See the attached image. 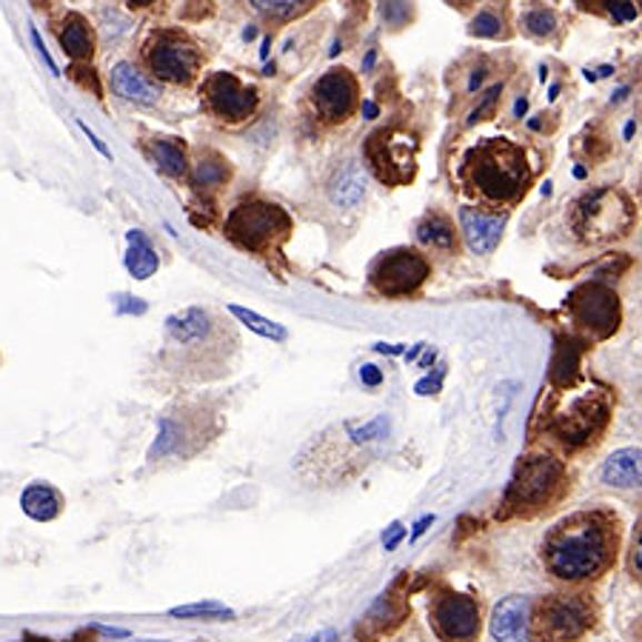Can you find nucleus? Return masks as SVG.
I'll return each instance as SVG.
<instances>
[{
  "mask_svg": "<svg viewBox=\"0 0 642 642\" xmlns=\"http://www.w3.org/2000/svg\"><path fill=\"white\" fill-rule=\"evenodd\" d=\"M616 551V516L609 511H580L556 523L545 536L543 563L556 580L583 583L600 576Z\"/></svg>",
  "mask_w": 642,
  "mask_h": 642,
  "instance_id": "nucleus-1",
  "label": "nucleus"
},
{
  "mask_svg": "<svg viewBox=\"0 0 642 642\" xmlns=\"http://www.w3.org/2000/svg\"><path fill=\"white\" fill-rule=\"evenodd\" d=\"M463 183L471 194H478L483 203L500 209L520 203L531 185L529 154L523 147L511 140L489 138L471 149L463 160Z\"/></svg>",
  "mask_w": 642,
  "mask_h": 642,
  "instance_id": "nucleus-2",
  "label": "nucleus"
},
{
  "mask_svg": "<svg viewBox=\"0 0 642 642\" xmlns=\"http://www.w3.org/2000/svg\"><path fill=\"white\" fill-rule=\"evenodd\" d=\"M292 229L294 223L283 205L263 198L240 200L225 218V238L243 252L263 254V258L280 254L285 240L292 238Z\"/></svg>",
  "mask_w": 642,
  "mask_h": 642,
  "instance_id": "nucleus-3",
  "label": "nucleus"
},
{
  "mask_svg": "<svg viewBox=\"0 0 642 642\" xmlns=\"http://www.w3.org/2000/svg\"><path fill=\"white\" fill-rule=\"evenodd\" d=\"M634 200L614 185H605L576 200L571 212V229L583 243L603 245L625 238L634 229Z\"/></svg>",
  "mask_w": 642,
  "mask_h": 642,
  "instance_id": "nucleus-4",
  "label": "nucleus"
},
{
  "mask_svg": "<svg viewBox=\"0 0 642 642\" xmlns=\"http://www.w3.org/2000/svg\"><path fill=\"white\" fill-rule=\"evenodd\" d=\"M143 63L154 80L172 87H189L203 69V52L180 29H158L143 43Z\"/></svg>",
  "mask_w": 642,
  "mask_h": 642,
  "instance_id": "nucleus-5",
  "label": "nucleus"
},
{
  "mask_svg": "<svg viewBox=\"0 0 642 642\" xmlns=\"http://www.w3.org/2000/svg\"><path fill=\"white\" fill-rule=\"evenodd\" d=\"M565 489L563 463L551 454H529L511 478L505 505L514 511L549 509Z\"/></svg>",
  "mask_w": 642,
  "mask_h": 642,
  "instance_id": "nucleus-6",
  "label": "nucleus"
},
{
  "mask_svg": "<svg viewBox=\"0 0 642 642\" xmlns=\"http://www.w3.org/2000/svg\"><path fill=\"white\" fill-rule=\"evenodd\" d=\"M165 340H169V345L183 351V354H200L203 351L205 363L214 369L223 360L225 340H234V334L212 312L185 309V312L172 314V318L165 320Z\"/></svg>",
  "mask_w": 642,
  "mask_h": 642,
  "instance_id": "nucleus-7",
  "label": "nucleus"
},
{
  "mask_svg": "<svg viewBox=\"0 0 642 642\" xmlns=\"http://www.w3.org/2000/svg\"><path fill=\"white\" fill-rule=\"evenodd\" d=\"M594 625V605L583 594H554L531 616L534 642H576Z\"/></svg>",
  "mask_w": 642,
  "mask_h": 642,
  "instance_id": "nucleus-8",
  "label": "nucleus"
},
{
  "mask_svg": "<svg viewBox=\"0 0 642 642\" xmlns=\"http://www.w3.org/2000/svg\"><path fill=\"white\" fill-rule=\"evenodd\" d=\"M571 320L576 329H583L591 340H609L623 320V305L611 285L591 280V283L576 285L565 300Z\"/></svg>",
  "mask_w": 642,
  "mask_h": 642,
  "instance_id": "nucleus-9",
  "label": "nucleus"
},
{
  "mask_svg": "<svg viewBox=\"0 0 642 642\" xmlns=\"http://www.w3.org/2000/svg\"><path fill=\"white\" fill-rule=\"evenodd\" d=\"M418 138L400 129H380L365 140V160L385 185H405L418 174Z\"/></svg>",
  "mask_w": 642,
  "mask_h": 642,
  "instance_id": "nucleus-10",
  "label": "nucleus"
},
{
  "mask_svg": "<svg viewBox=\"0 0 642 642\" xmlns=\"http://www.w3.org/2000/svg\"><path fill=\"white\" fill-rule=\"evenodd\" d=\"M200 98H203L205 112L212 114L218 123L225 127H238L254 118L260 107V92L232 72H212L200 87Z\"/></svg>",
  "mask_w": 642,
  "mask_h": 642,
  "instance_id": "nucleus-11",
  "label": "nucleus"
},
{
  "mask_svg": "<svg viewBox=\"0 0 642 642\" xmlns=\"http://www.w3.org/2000/svg\"><path fill=\"white\" fill-rule=\"evenodd\" d=\"M431 278V263L418 249H394L374 260L369 280L383 298H409Z\"/></svg>",
  "mask_w": 642,
  "mask_h": 642,
  "instance_id": "nucleus-12",
  "label": "nucleus"
},
{
  "mask_svg": "<svg viewBox=\"0 0 642 642\" xmlns=\"http://www.w3.org/2000/svg\"><path fill=\"white\" fill-rule=\"evenodd\" d=\"M609 420V400L600 391H585L571 400L569 409H556L549 420V431L565 445H585L596 440Z\"/></svg>",
  "mask_w": 642,
  "mask_h": 642,
  "instance_id": "nucleus-13",
  "label": "nucleus"
},
{
  "mask_svg": "<svg viewBox=\"0 0 642 642\" xmlns=\"http://www.w3.org/2000/svg\"><path fill=\"white\" fill-rule=\"evenodd\" d=\"M312 107L329 127H340L360 109V83L349 69H329L312 87Z\"/></svg>",
  "mask_w": 642,
  "mask_h": 642,
  "instance_id": "nucleus-14",
  "label": "nucleus"
},
{
  "mask_svg": "<svg viewBox=\"0 0 642 642\" xmlns=\"http://www.w3.org/2000/svg\"><path fill=\"white\" fill-rule=\"evenodd\" d=\"M431 625L443 642H474L480 634V609L471 596L443 594L431 605Z\"/></svg>",
  "mask_w": 642,
  "mask_h": 642,
  "instance_id": "nucleus-15",
  "label": "nucleus"
},
{
  "mask_svg": "<svg viewBox=\"0 0 642 642\" xmlns=\"http://www.w3.org/2000/svg\"><path fill=\"white\" fill-rule=\"evenodd\" d=\"M505 223H509V212H489V209H478V205L460 209V234H463L471 252L483 254V258L500 245Z\"/></svg>",
  "mask_w": 642,
  "mask_h": 642,
  "instance_id": "nucleus-16",
  "label": "nucleus"
},
{
  "mask_svg": "<svg viewBox=\"0 0 642 642\" xmlns=\"http://www.w3.org/2000/svg\"><path fill=\"white\" fill-rule=\"evenodd\" d=\"M491 634L496 642H531V600L509 596L491 614Z\"/></svg>",
  "mask_w": 642,
  "mask_h": 642,
  "instance_id": "nucleus-17",
  "label": "nucleus"
},
{
  "mask_svg": "<svg viewBox=\"0 0 642 642\" xmlns=\"http://www.w3.org/2000/svg\"><path fill=\"white\" fill-rule=\"evenodd\" d=\"M109 83H112L114 94L123 100H132V103H143V107H152L160 100V89L158 83L147 78V74L140 72L134 63L129 60H120L114 63L112 72H109Z\"/></svg>",
  "mask_w": 642,
  "mask_h": 642,
  "instance_id": "nucleus-18",
  "label": "nucleus"
},
{
  "mask_svg": "<svg viewBox=\"0 0 642 642\" xmlns=\"http://www.w3.org/2000/svg\"><path fill=\"white\" fill-rule=\"evenodd\" d=\"M325 194L338 209H358L365 198V169L358 160H345L338 165L325 183Z\"/></svg>",
  "mask_w": 642,
  "mask_h": 642,
  "instance_id": "nucleus-19",
  "label": "nucleus"
},
{
  "mask_svg": "<svg viewBox=\"0 0 642 642\" xmlns=\"http://www.w3.org/2000/svg\"><path fill=\"white\" fill-rule=\"evenodd\" d=\"M229 178H232V165H229V160H225L223 154L214 152V149L200 152L192 169H189V180H192L194 189L203 194L220 192V189L229 183Z\"/></svg>",
  "mask_w": 642,
  "mask_h": 642,
  "instance_id": "nucleus-20",
  "label": "nucleus"
},
{
  "mask_svg": "<svg viewBox=\"0 0 642 642\" xmlns=\"http://www.w3.org/2000/svg\"><path fill=\"white\" fill-rule=\"evenodd\" d=\"M418 243L423 245L425 252L445 254V258H449V254H458L460 234L454 232V225H451V220L445 218V214L431 212L420 220Z\"/></svg>",
  "mask_w": 642,
  "mask_h": 642,
  "instance_id": "nucleus-21",
  "label": "nucleus"
},
{
  "mask_svg": "<svg viewBox=\"0 0 642 642\" xmlns=\"http://www.w3.org/2000/svg\"><path fill=\"white\" fill-rule=\"evenodd\" d=\"M60 47H63V54H69L72 60L83 63V60H92L94 54V32L89 27V20L78 12H69L60 23Z\"/></svg>",
  "mask_w": 642,
  "mask_h": 642,
  "instance_id": "nucleus-22",
  "label": "nucleus"
},
{
  "mask_svg": "<svg viewBox=\"0 0 642 642\" xmlns=\"http://www.w3.org/2000/svg\"><path fill=\"white\" fill-rule=\"evenodd\" d=\"M320 0H245V7L252 9L260 20L272 23V27L303 18V14L312 12Z\"/></svg>",
  "mask_w": 642,
  "mask_h": 642,
  "instance_id": "nucleus-23",
  "label": "nucleus"
},
{
  "mask_svg": "<svg viewBox=\"0 0 642 642\" xmlns=\"http://www.w3.org/2000/svg\"><path fill=\"white\" fill-rule=\"evenodd\" d=\"M20 509L27 511L38 523H49L63 511V496L47 483H32L20 494Z\"/></svg>",
  "mask_w": 642,
  "mask_h": 642,
  "instance_id": "nucleus-24",
  "label": "nucleus"
},
{
  "mask_svg": "<svg viewBox=\"0 0 642 642\" xmlns=\"http://www.w3.org/2000/svg\"><path fill=\"white\" fill-rule=\"evenodd\" d=\"M603 483L614 489H636L640 485V449L614 451L603 465Z\"/></svg>",
  "mask_w": 642,
  "mask_h": 642,
  "instance_id": "nucleus-25",
  "label": "nucleus"
},
{
  "mask_svg": "<svg viewBox=\"0 0 642 642\" xmlns=\"http://www.w3.org/2000/svg\"><path fill=\"white\" fill-rule=\"evenodd\" d=\"M160 269V258L154 252L152 240L143 232L132 229L129 232V252H127V272L134 280H149Z\"/></svg>",
  "mask_w": 642,
  "mask_h": 642,
  "instance_id": "nucleus-26",
  "label": "nucleus"
},
{
  "mask_svg": "<svg viewBox=\"0 0 642 642\" xmlns=\"http://www.w3.org/2000/svg\"><path fill=\"white\" fill-rule=\"evenodd\" d=\"M152 160L165 178H185L189 174V158H185V147L174 138H160L152 143Z\"/></svg>",
  "mask_w": 642,
  "mask_h": 642,
  "instance_id": "nucleus-27",
  "label": "nucleus"
},
{
  "mask_svg": "<svg viewBox=\"0 0 642 642\" xmlns=\"http://www.w3.org/2000/svg\"><path fill=\"white\" fill-rule=\"evenodd\" d=\"M520 23H523V29L531 38H551L556 32V14L545 7L525 9Z\"/></svg>",
  "mask_w": 642,
  "mask_h": 642,
  "instance_id": "nucleus-28",
  "label": "nucleus"
},
{
  "mask_svg": "<svg viewBox=\"0 0 642 642\" xmlns=\"http://www.w3.org/2000/svg\"><path fill=\"white\" fill-rule=\"evenodd\" d=\"M229 312L234 314V318L240 320V323H245L252 331H258L260 338H269V340H285L289 338V331L283 329V325H278V323H272V320H265V318H260V314H254V312H249V309H240V305H229Z\"/></svg>",
  "mask_w": 642,
  "mask_h": 642,
  "instance_id": "nucleus-29",
  "label": "nucleus"
},
{
  "mask_svg": "<svg viewBox=\"0 0 642 642\" xmlns=\"http://www.w3.org/2000/svg\"><path fill=\"white\" fill-rule=\"evenodd\" d=\"M471 34H478V38H503L505 34V18L496 9H483L471 18Z\"/></svg>",
  "mask_w": 642,
  "mask_h": 642,
  "instance_id": "nucleus-30",
  "label": "nucleus"
},
{
  "mask_svg": "<svg viewBox=\"0 0 642 642\" xmlns=\"http://www.w3.org/2000/svg\"><path fill=\"white\" fill-rule=\"evenodd\" d=\"M172 616H203V620H225L232 616V609H225L220 603H194L183 605V609H172Z\"/></svg>",
  "mask_w": 642,
  "mask_h": 642,
  "instance_id": "nucleus-31",
  "label": "nucleus"
},
{
  "mask_svg": "<svg viewBox=\"0 0 642 642\" xmlns=\"http://www.w3.org/2000/svg\"><path fill=\"white\" fill-rule=\"evenodd\" d=\"M380 14H383V20L391 29L405 27L411 18V0H383Z\"/></svg>",
  "mask_w": 642,
  "mask_h": 642,
  "instance_id": "nucleus-32",
  "label": "nucleus"
},
{
  "mask_svg": "<svg viewBox=\"0 0 642 642\" xmlns=\"http://www.w3.org/2000/svg\"><path fill=\"white\" fill-rule=\"evenodd\" d=\"M503 98V83H494V87L489 89V92L483 94V100H480L478 107H474V112L469 114V120H465V127H474V123H480L483 120L485 112H494L496 100Z\"/></svg>",
  "mask_w": 642,
  "mask_h": 642,
  "instance_id": "nucleus-33",
  "label": "nucleus"
},
{
  "mask_svg": "<svg viewBox=\"0 0 642 642\" xmlns=\"http://www.w3.org/2000/svg\"><path fill=\"white\" fill-rule=\"evenodd\" d=\"M32 43H34V49H38V54H40V60H43V63H47V69L49 72L54 74V78H58V67H54V60H52V54H49V49L43 47V40H40V34H38V29H32Z\"/></svg>",
  "mask_w": 642,
  "mask_h": 642,
  "instance_id": "nucleus-34",
  "label": "nucleus"
},
{
  "mask_svg": "<svg viewBox=\"0 0 642 642\" xmlns=\"http://www.w3.org/2000/svg\"><path fill=\"white\" fill-rule=\"evenodd\" d=\"M360 380H363L365 385H371V389H374V385H380L383 383V371L378 369V365H363V369H360Z\"/></svg>",
  "mask_w": 642,
  "mask_h": 642,
  "instance_id": "nucleus-35",
  "label": "nucleus"
},
{
  "mask_svg": "<svg viewBox=\"0 0 642 642\" xmlns=\"http://www.w3.org/2000/svg\"><path fill=\"white\" fill-rule=\"evenodd\" d=\"M80 129H83V132H87V138H89V140H92V147H94V149H98V152H100V154H103V158H107V160H112V149H109V147H107V143H103V140H100V138H98V134H94V132H92V129H89V127H87V123H80Z\"/></svg>",
  "mask_w": 642,
  "mask_h": 642,
  "instance_id": "nucleus-36",
  "label": "nucleus"
},
{
  "mask_svg": "<svg viewBox=\"0 0 642 642\" xmlns=\"http://www.w3.org/2000/svg\"><path fill=\"white\" fill-rule=\"evenodd\" d=\"M405 536V531H403V525H391V534L389 536H383V543H385V551H391L394 545L400 543Z\"/></svg>",
  "mask_w": 642,
  "mask_h": 642,
  "instance_id": "nucleus-37",
  "label": "nucleus"
},
{
  "mask_svg": "<svg viewBox=\"0 0 642 642\" xmlns=\"http://www.w3.org/2000/svg\"><path fill=\"white\" fill-rule=\"evenodd\" d=\"M631 574L640 576V531L634 534V545H631Z\"/></svg>",
  "mask_w": 642,
  "mask_h": 642,
  "instance_id": "nucleus-38",
  "label": "nucleus"
},
{
  "mask_svg": "<svg viewBox=\"0 0 642 642\" xmlns=\"http://www.w3.org/2000/svg\"><path fill=\"white\" fill-rule=\"evenodd\" d=\"M483 78H485V69H478V72L471 74V80H469V92H474V89L483 83Z\"/></svg>",
  "mask_w": 642,
  "mask_h": 642,
  "instance_id": "nucleus-39",
  "label": "nucleus"
},
{
  "mask_svg": "<svg viewBox=\"0 0 642 642\" xmlns=\"http://www.w3.org/2000/svg\"><path fill=\"white\" fill-rule=\"evenodd\" d=\"M127 3L132 9H149V7H154V3H160V0H127Z\"/></svg>",
  "mask_w": 642,
  "mask_h": 642,
  "instance_id": "nucleus-40",
  "label": "nucleus"
},
{
  "mask_svg": "<svg viewBox=\"0 0 642 642\" xmlns=\"http://www.w3.org/2000/svg\"><path fill=\"white\" fill-rule=\"evenodd\" d=\"M525 109H529V100H525V98H520V100H516V107H514V118H523V114H525Z\"/></svg>",
  "mask_w": 642,
  "mask_h": 642,
  "instance_id": "nucleus-41",
  "label": "nucleus"
},
{
  "mask_svg": "<svg viewBox=\"0 0 642 642\" xmlns=\"http://www.w3.org/2000/svg\"><path fill=\"white\" fill-rule=\"evenodd\" d=\"M374 60H378V52L371 49V52L365 54V60H363V72H371V67H374Z\"/></svg>",
  "mask_w": 642,
  "mask_h": 642,
  "instance_id": "nucleus-42",
  "label": "nucleus"
},
{
  "mask_svg": "<svg viewBox=\"0 0 642 642\" xmlns=\"http://www.w3.org/2000/svg\"><path fill=\"white\" fill-rule=\"evenodd\" d=\"M309 642H338V634H334V631H325V634L314 636V640H309Z\"/></svg>",
  "mask_w": 642,
  "mask_h": 642,
  "instance_id": "nucleus-43",
  "label": "nucleus"
},
{
  "mask_svg": "<svg viewBox=\"0 0 642 642\" xmlns=\"http://www.w3.org/2000/svg\"><path fill=\"white\" fill-rule=\"evenodd\" d=\"M363 112H365V118H378V107H374L371 100H365L363 103Z\"/></svg>",
  "mask_w": 642,
  "mask_h": 642,
  "instance_id": "nucleus-44",
  "label": "nucleus"
},
{
  "mask_svg": "<svg viewBox=\"0 0 642 642\" xmlns=\"http://www.w3.org/2000/svg\"><path fill=\"white\" fill-rule=\"evenodd\" d=\"M431 520H434V516H423V520H420V523H418V529H414V536H420V534H423V531H425V525H429Z\"/></svg>",
  "mask_w": 642,
  "mask_h": 642,
  "instance_id": "nucleus-45",
  "label": "nucleus"
},
{
  "mask_svg": "<svg viewBox=\"0 0 642 642\" xmlns=\"http://www.w3.org/2000/svg\"><path fill=\"white\" fill-rule=\"evenodd\" d=\"M243 38H245V40L258 38V29H254V27H249V29H245V32H243Z\"/></svg>",
  "mask_w": 642,
  "mask_h": 642,
  "instance_id": "nucleus-46",
  "label": "nucleus"
},
{
  "mask_svg": "<svg viewBox=\"0 0 642 642\" xmlns=\"http://www.w3.org/2000/svg\"><path fill=\"white\" fill-rule=\"evenodd\" d=\"M29 642H49V640H29Z\"/></svg>",
  "mask_w": 642,
  "mask_h": 642,
  "instance_id": "nucleus-47",
  "label": "nucleus"
}]
</instances>
